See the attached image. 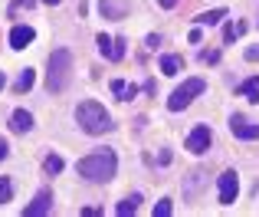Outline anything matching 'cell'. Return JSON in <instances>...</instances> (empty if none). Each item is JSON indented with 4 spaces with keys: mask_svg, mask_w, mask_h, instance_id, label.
<instances>
[{
    "mask_svg": "<svg viewBox=\"0 0 259 217\" xmlns=\"http://www.w3.org/2000/svg\"><path fill=\"white\" fill-rule=\"evenodd\" d=\"M76 171L82 174L85 181H92V185H105V181H112L115 171H118V158H115V152L102 148V152H95V155H85L76 165Z\"/></svg>",
    "mask_w": 259,
    "mask_h": 217,
    "instance_id": "6da1fadb",
    "label": "cell"
},
{
    "mask_svg": "<svg viewBox=\"0 0 259 217\" xmlns=\"http://www.w3.org/2000/svg\"><path fill=\"white\" fill-rule=\"evenodd\" d=\"M76 122L82 125V132H89V135H102V132H112V128H115V122H112V115H108V108H102V102H92V99L79 102V108H76Z\"/></svg>",
    "mask_w": 259,
    "mask_h": 217,
    "instance_id": "7a4b0ae2",
    "label": "cell"
},
{
    "mask_svg": "<svg viewBox=\"0 0 259 217\" xmlns=\"http://www.w3.org/2000/svg\"><path fill=\"white\" fill-rule=\"evenodd\" d=\"M69 73H72V53L69 50H53L50 69H46V89L63 92L69 86Z\"/></svg>",
    "mask_w": 259,
    "mask_h": 217,
    "instance_id": "3957f363",
    "label": "cell"
},
{
    "mask_svg": "<svg viewBox=\"0 0 259 217\" xmlns=\"http://www.w3.org/2000/svg\"><path fill=\"white\" fill-rule=\"evenodd\" d=\"M203 92H207V83H203L200 76L184 79V83L171 92V99H167V108H171V112H181V108H187L197 96H203Z\"/></svg>",
    "mask_w": 259,
    "mask_h": 217,
    "instance_id": "277c9868",
    "label": "cell"
},
{
    "mask_svg": "<svg viewBox=\"0 0 259 217\" xmlns=\"http://www.w3.org/2000/svg\"><path fill=\"white\" fill-rule=\"evenodd\" d=\"M210 141H213V135H210V128L207 125H197L194 132L187 135V141H184V148H187L190 155H203L210 148Z\"/></svg>",
    "mask_w": 259,
    "mask_h": 217,
    "instance_id": "5b68a950",
    "label": "cell"
},
{
    "mask_svg": "<svg viewBox=\"0 0 259 217\" xmlns=\"http://www.w3.org/2000/svg\"><path fill=\"white\" fill-rule=\"evenodd\" d=\"M217 188H220V204H233L240 198V178H236V171H223Z\"/></svg>",
    "mask_w": 259,
    "mask_h": 217,
    "instance_id": "8992f818",
    "label": "cell"
},
{
    "mask_svg": "<svg viewBox=\"0 0 259 217\" xmlns=\"http://www.w3.org/2000/svg\"><path fill=\"white\" fill-rule=\"evenodd\" d=\"M95 46H99V53L108 56V59L125 56V40H112V37H105V33H99V37H95Z\"/></svg>",
    "mask_w": 259,
    "mask_h": 217,
    "instance_id": "52a82bcc",
    "label": "cell"
},
{
    "mask_svg": "<svg viewBox=\"0 0 259 217\" xmlns=\"http://www.w3.org/2000/svg\"><path fill=\"white\" fill-rule=\"evenodd\" d=\"M230 132H233L236 138H243V141H253V138H259V125L246 122L243 115H233V119H230Z\"/></svg>",
    "mask_w": 259,
    "mask_h": 217,
    "instance_id": "ba28073f",
    "label": "cell"
},
{
    "mask_svg": "<svg viewBox=\"0 0 259 217\" xmlns=\"http://www.w3.org/2000/svg\"><path fill=\"white\" fill-rule=\"evenodd\" d=\"M50 207H53V194L50 191H39L36 198H33V204L23 207V214L26 217H43V214H50Z\"/></svg>",
    "mask_w": 259,
    "mask_h": 217,
    "instance_id": "9c48e42d",
    "label": "cell"
},
{
    "mask_svg": "<svg viewBox=\"0 0 259 217\" xmlns=\"http://www.w3.org/2000/svg\"><path fill=\"white\" fill-rule=\"evenodd\" d=\"M33 37H36L33 26H13V30H10V46H13V50H23V46L33 43Z\"/></svg>",
    "mask_w": 259,
    "mask_h": 217,
    "instance_id": "30bf717a",
    "label": "cell"
},
{
    "mask_svg": "<svg viewBox=\"0 0 259 217\" xmlns=\"http://www.w3.org/2000/svg\"><path fill=\"white\" fill-rule=\"evenodd\" d=\"M30 128H33V115L23 112V108H17V112L10 115V132L23 135V132H30Z\"/></svg>",
    "mask_w": 259,
    "mask_h": 217,
    "instance_id": "8fae6325",
    "label": "cell"
},
{
    "mask_svg": "<svg viewBox=\"0 0 259 217\" xmlns=\"http://www.w3.org/2000/svg\"><path fill=\"white\" fill-rule=\"evenodd\" d=\"M236 96L249 99V102H259V76H249L246 83H240V89H236Z\"/></svg>",
    "mask_w": 259,
    "mask_h": 217,
    "instance_id": "7c38bea8",
    "label": "cell"
},
{
    "mask_svg": "<svg viewBox=\"0 0 259 217\" xmlns=\"http://www.w3.org/2000/svg\"><path fill=\"white\" fill-rule=\"evenodd\" d=\"M181 69H184V59L181 56H174V53L161 56V73H164V76H177Z\"/></svg>",
    "mask_w": 259,
    "mask_h": 217,
    "instance_id": "4fadbf2b",
    "label": "cell"
},
{
    "mask_svg": "<svg viewBox=\"0 0 259 217\" xmlns=\"http://www.w3.org/2000/svg\"><path fill=\"white\" fill-rule=\"evenodd\" d=\"M33 79H36V73H33V69H23L17 76V83H13V92H30L33 89Z\"/></svg>",
    "mask_w": 259,
    "mask_h": 217,
    "instance_id": "5bb4252c",
    "label": "cell"
},
{
    "mask_svg": "<svg viewBox=\"0 0 259 217\" xmlns=\"http://www.w3.org/2000/svg\"><path fill=\"white\" fill-rule=\"evenodd\" d=\"M102 13L108 20H121L125 17V4H115V0H102Z\"/></svg>",
    "mask_w": 259,
    "mask_h": 217,
    "instance_id": "9a60e30c",
    "label": "cell"
},
{
    "mask_svg": "<svg viewBox=\"0 0 259 217\" xmlns=\"http://www.w3.org/2000/svg\"><path fill=\"white\" fill-rule=\"evenodd\" d=\"M223 17H227V10H207V13H200V17H197V23H203V26H217Z\"/></svg>",
    "mask_w": 259,
    "mask_h": 217,
    "instance_id": "2e32d148",
    "label": "cell"
},
{
    "mask_svg": "<svg viewBox=\"0 0 259 217\" xmlns=\"http://www.w3.org/2000/svg\"><path fill=\"white\" fill-rule=\"evenodd\" d=\"M138 204H141V194H132V198H125L118 207H115V211L125 217V214H135V211H138Z\"/></svg>",
    "mask_w": 259,
    "mask_h": 217,
    "instance_id": "e0dca14e",
    "label": "cell"
},
{
    "mask_svg": "<svg viewBox=\"0 0 259 217\" xmlns=\"http://www.w3.org/2000/svg\"><path fill=\"white\" fill-rule=\"evenodd\" d=\"M243 33H246V23H227V30H223V40H227V43H233V40H240Z\"/></svg>",
    "mask_w": 259,
    "mask_h": 217,
    "instance_id": "ac0fdd59",
    "label": "cell"
},
{
    "mask_svg": "<svg viewBox=\"0 0 259 217\" xmlns=\"http://www.w3.org/2000/svg\"><path fill=\"white\" fill-rule=\"evenodd\" d=\"M43 168H46V174H59L63 171V158H59V155H46Z\"/></svg>",
    "mask_w": 259,
    "mask_h": 217,
    "instance_id": "d6986e66",
    "label": "cell"
},
{
    "mask_svg": "<svg viewBox=\"0 0 259 217\" xmlns=\"http://www.w3.org/2000/svg\"><path fill=\"white\" fill-rule=\"evenodd\" d=\"M171 214H174L171 198H164V201H158V204H154V217H171Z\"/></svg>",
    "mask_w": 259,
    "mask_h": 217,
    "instance_id": "ffe728a7",
    "label": "cell"
},
{
    "mask_svg": "<svg viewBox=\"0 0 259 217\" xmlns=\"http://www.w3.org/2000/svg\"><path fill=\"white\" fill-rule=\"evenodd\" d=\"M7 201H13V185L10 178H0V204H7Z\"/></svg>",
    "mask_w": 259,
    "mask_h": 217,
    "instance_id": "44dd1931",
    "label": "cell"
},
{
    "mask_svg": "<svg viewBox=\"0 0 259 217\" xmlns=\"http://www.w3.org/2000/svg\"><path fill=\"white\" fill-rule=\"evenodd\" d=\"M125 89H128V83H125V79H112V92L121 99V102H125Z\"/></svg>",
    "mask_w": 259,
    "mask_h": 217,
    "instance_id": "7402d4cb",
    "label": "cell"
},
{
    "mask_svg": "<svg viewBox=\"0 0 259 217\" xmlns=\"http://www.w3.org/2000/svg\"><path fill=\"white\" fill-rule=\"evenodd\" d=\"M200 63H220V50H200Z\"/></svg>",
    "mask_w": 259,
    "mask_h": 217,
    "instance_id": "603a6c76",
    "label": "cell"
},
{
    "mask_svg": "<svg viewBox=\"0 0 259 217\" xmlns=\"http://www.w3.org/2000/svg\"><path fill=\"white\" fill-rule=\"evenodd\" d=\"M243 56H246V59H249V63H256V59H259V46H249V50H246V53H243Z\"/></svg>",
    "mask_w": 259,
    "mask_h": 217,
    "instance_id": "cb8c5ba5",
    "label": "cell"
},
{
    "mask_svg": "<svg viewBox=\"0 0 259 217\" xmlns=\"http://www.w3.org/2000/svg\"><path fill=\"white\" fill-rule=\"evenodd\" d=\"M33 4H36V0H13L10 10H20V7H33Z\"/></svg>",
    "mask_w": 259,
    "mask_h": 217,
    "instance_id": "d4e9b609",
    "label": "cell"
},
{
    "mask_svg": "<svg viewBox=\"0 0 259 217\" xmlns=\"http://www.w3.org/2000/svg\"><path fill=\"white\" fill-rule=\"evenodd\" d=\"M158 43H161V37H158V33H151V37L145 40V46H148V50H154V46H158Z\"/></svg>",
    "mask_w": 259,
    "mask_h": 217,
    "instance_id": "484cf974",
    "label": "cell"
},
{
    "mask_svg": "<svg viewBox=\"0 0 259 217\" xmlns=\"http://www.w3.org/2000/svg\"><path fill=\"white\" fill-rule=\"evenodd\" d=\"M7 148H10V145H7V138H0V158H7Z\"/></svg>",
    "mask_w": 259,
    "mask_h": 217,
    "instance_id": "4316f807",
    "label": "cell"
},
{
    "mask_svg": "<svg viewBox=\"0 0 259 217\" xmlns=\"http://www.w3.org/2000/svg\"><path fill=\"white\" fill-rule=\"evenodd\" d=\"M158 4H161V7H164V10H171V7L177 4V0H158Z\"/></svg>",
    "mask_w": 259,
    "mask_h": 217,
    "instance_id": "83f0119b",
    "label": "cell"
},
{
    "mask_svg": "<svg viewBox=\"0 0 259 217\" xmlns=\"http://www.w3.org/2000/svg\"><path fill=\"white\" fill-rule=\"evenodd\" d=\"M4 86H7V76H4V73H0V89H4Z\"/></svg>",
    "mask_w": 259,
    "mask_h": 217,
    "instance_id": "f1b7e54d",
    "label": "cell"
},
{
    "mask_svg": "<svg viewBox=\"0 0 259 217\" xmlns=\"http://www.w3.org/2000/svg\"><path fill=\"white\" fill-rule=\"evenodd\" d=\"M43 4H50V7H56V4H59V0H43Z\"/></svg>",
    "mask_w": 259,
    "mask_h": 217,
    "instance_id": "f546056e",
    "label": "cell"
}]
</instances>
